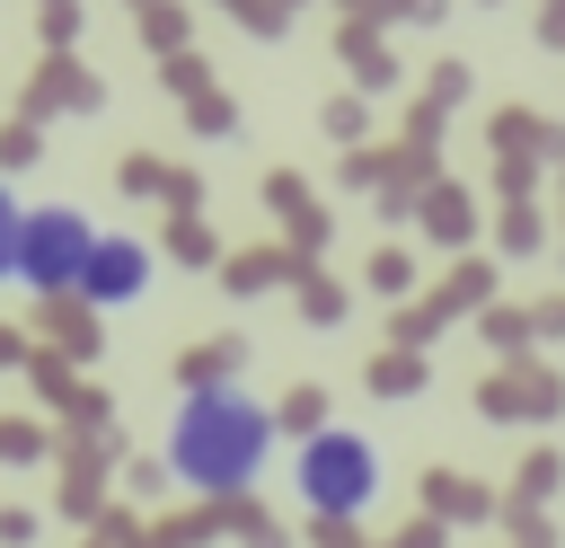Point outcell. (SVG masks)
<instances>
[{"mask_svg": "<svg viewBox=\"0 0 565 548\" xmlns=\"http://www.w3.org/2000/svg\"><path fill=\"white\" fill-rule=\"evenodd\" d=\"M168 477L185 495H247L274 468V407L247 380H203L168 407Z\"/></svg>", "mask_w": 565, "mask_h": 548, "instance_id": "6da1fadb", "label": "cell"}, {"mask_svg": "<svg viewBox=\"0 0 565 548\" xmlns=\"http://www.w3.org/2000/svg\"><path fill=\"white\" fill-rule=\"evenodd\" d=\"M291 495L318 513V521H362L380 495H388V460L371 433L353 424H318L300 451H291Z\"/></svg>", "mask_w": 565, "mask_h": 548, "instance_id": "7a4b0ae2", "label": "cell"}, {"mask_svg": "<svg viewBox=\"0 0 565 548\" xmlns=\"http://www.w3.org/2000/svg\"><path fill=\"white\" fill-rule=\"evenodd\" d=\"M88 247H97V221L79 203H26V221H18V283L44 292V301H71L79 274H88Z\"/></svg>", "mask_w": 565, "mask_h": 548, "instance_id": "3957f363", "label": "cell"}, {"mask_svg": "<svg viewBox=\"0 0 565 548\" xmlns=\"http://www.w3.org/2000/svg\"><path fill=\"white\" fill-rule=\"evenodd\" d=\"M150 247L141 239H124V230H97V247H88V274H79V301H97V309H132L141 292H150Z\"/></svg>", "mask_w": 565, "mask_h": 548, "instance_id": "277c9868", "label": "cell"}, {"mask_svg": "<svg viewBox=\"0 0 565 548\" xmlns=\"http://www.w3.org/2000/svg\"><path fill=\"white\" fill-rule=\"evenodd\" d=\"M18 221H26V203L0 186V283H18Z\"/></svg>", "mask_w": 565, "mask_h": 548, "instance_id": "5b68a950", "label": "cell"}]
</instances>
